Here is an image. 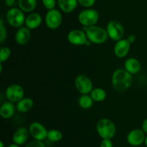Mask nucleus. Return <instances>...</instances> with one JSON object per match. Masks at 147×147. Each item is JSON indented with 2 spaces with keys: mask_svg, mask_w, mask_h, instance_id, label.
<instances>
[{
  "mask_svg": "<svg viewBox=\"0 0 147 147\" xmlns=\"http://www.w3.org/2000/svg\"><path fill=\"white\" fill-rule=\"evenodd\" d=\"M111 83L113 89L119 92H125L131 86L133 83L132 74L124 69H118L112 74Z\"/></svg>",
  "mask_w": 147,
  "mask_h": 147,
  "instance_id": "nucleus-1",
  "label": "nucleus"
},
{
  "mask_svg": "<svg viewBox=\"0 0 147 147\" xmlns=\"http://www.w3.org/2000/svg\"><path fill=\"white\" fill-rule=\"evenodd\" d=\"M96 131L102 139H111L116 135V127L111 120L103 118L97 122Z\"/></svg>",
  "mask_w": 147,
  "mask_h": 147,
  "instance_id": "nucleus-2",
  "label": "nucleus"
},
{
  "mask_svg": "<svg viewBox=\"0 0 147 147\" xmlns=\"http://www.w3.org/2000/svg\"><path fill=\"white\" fill-rule=\"evenodd\" d=\"M83 30L86 33L88 39L94 44L104 43L109 38L106 29L100 26L93 25L90 27H83Z\"/></svg>",
  "mask_w": 147,
  "mask_h": 147,
  "instance_id": "nucleus-3",
  "label": "nucleus"
},
{
  "mask_svg": "<svg viewBox=\"0 0 147 147\" xmlns=\"http://www.w3.org/2000/svg\"><path fill=\"white\" fill-rule=\"evenodd\" d=\"M99 13L95 9L88 8L82 10L78 14V20L83 27L96 25L99 20Z\"/></svg>",
  "mask_w": 147,
  "mask_h": 147,
  "instance_id": "nucleus-4",
  "label": "nucleus"
},
{
  "mask_svg": "<svg viewBox=\"0 0 147 147\" xmlns=\"http://www.w3.org/2000/svg\"><path fill=\"white\" fill-rule=\"evenodd\" d=\"M6 19L9 24L13 27L20 28L23 27V24H25V15L24 12L22 11L20 8H10L6 14Z\"/></svg>",
  "mask_w": 147,
  "mask_h": 147,
  "instance_id": "nucleus-5",
  "label": "nucleus"
},
{
  "mask_svg": "<svg viewBox=\"0 0 147 147\" xmlns=\"http://www.w3.org/2000/svg\"><path fill=\"white\" fill-rule=\"evenodd\" d=\"M109 38L113 41H119L123 39L125 30L123 24L117 20H111L107 23L106 28Z\"/></svg>",
  "mask_w": 147,
  "mask_h": 147,
  "instance_id": "nucleus-6",
  "label": "nucleus"
},
{
  "mask_svg": "<svg viewBox=\"0 0 147 147\" xmlns=\"http://www.w3.org/2000/svg\"><path fill=\"white\" fill-rule=\"evenodd\" d=\"M45 22L50 30H56L62 24L63 22V15L60 10L57 9L48 10L45 14Z\"/></svg>",
  "mask_w": 147,
  "mask_h": 147,
  "instance_id": "nucleus-7",
  "label": "nucleus"
},
{
  "mask_svg": "<svg viewBox=\"0 0 147 147\" xmlns=\"http://www.w3.org/2000/svg\"><path fill=\"white\" fill-rule=\"evenodd\" d=\"M75 86L81 95H88L93 89L91 79L85 74H80L75 79Z\"/></svg>",
  "mask_w": 147,
  "mask_h": 147,
  "instance_id": "nucleus-8",
  "label": "nucleus"
},
{
  "mask_svg": "<svg viewBox=\"0 0 147 147\" xmlns=\"http://www.w3.org/2000/svg\"><path fill=\"white\" fill-rule=\"evenodd\" d=\"M5 95L9 101L17 102L24 98V89L20 85L13 84L7 86L5 91Z\"/></svg>",
  "mask_w": 147,
  "mask_h": 147,
  "instance_id": "nucleus-9",
  "label": "nucleus"
},
{
  "mask_svg": "<svg viewBox=\"0 0 147 147\" xmlns=\"http://www.w3.org/2000/svg\"><path fill=\"white\" fill-rule=\"evenodd\" d=\"M30 134L34 140L44 141L47 138L48 131L42 124L39 122H33L30 124L29 128Z\"/></svg>",
  "mask_w": 147,
  "mask_h": 147,
  "instance_id": "nucleus-10",
  "label": "nucleus"
},
{
  "mask_svg": "<svg viewBox=\"0 0 147 147\" xmlns=\"http://www.w3.org/2000/svg\"><path fill=\"white\" fill-rule=\"evenodd\" d=\"M67 39L70 43L74 46H86L88 37L86 33L83 30L75 29L68 33Z\"/></svg>",
  "mask_w": 147,
  "mask_h": 147,
  "instance_id": "nucleus-11",
  "label": "nucleus"
},
{
  "mask_svg": "<svg viewBox=\"0 0 147 147\" xmlns=\"http://www.w3.org/2000/svg\"><path fill=\"white\" fill-rule=\"evenodd\" d=\"M146 133L142 129H133L128 133L126 140L129 145L132 146H139L145 142Z\"/></svg>",
  "mask_w": 147,
  "mask_h": 147,
  "instance_id": "nucleus-12",
  "label": "nucleus"
},
{
  "mask_svg": "<svg viewBox=\"0 0 147 147\" xmlns=\"http://www.w3.org/2000/svg\"><path fill=\"white\" fill-rule=\"evenodd\" d=\"M131 43L126 39H121L115 44L113 48V52L116 57L119 59L125 58L130 50Z\"/></svg>",
  "mask_w": 147,
  "mask_h": 147,
  "instance_id": "nucleus-13",
  "label": "nucleus"
},
{
  "mask_svg": "<svg viewBox=\"0 0 147 147\" xmlns=\"http://www.w3.org/2000/svg\"><path fill=\"white\" fill-rule=\"evenodd\" d=\"M31 37V32L27 27H21L18 28L14 35L15 42L20 46H24L27 44Z\"/></svg>",
  "mask_w": 147,
  "mask_h": 147,
  "instance_id": "nucleus-14",
  "label": "nucleus"
},
{
  "mask_svg": "<svg viewBox=\"0 0 147 147\" xmlns=\"http://www.w3.org/2000/svg\"><path fill=\"white\" fill-rule=\"evenodd\" d=\"M29 135H30V131L27 128H24V127L19 128L13 134V142L19 146L23 145L28 140Z\"/></svg>",
  "mask_w": 147,
  "mask_h": 147,
  "instance_id": "nucleus-15",
  "label": "nucleus"
},
{
  "mask_svg": "<svg viewBox=\"0 0 147 147\" xmlns=\"http://www.w3.org/2000/svg\"><path fill=\"white\" fill-rule=\"evenodd\" d=\"M42 22V16L37 12H32L26 17L25 27L31 30H34L40 27Z\"/></svg>",
  "mask_w": 147,
  "mask_h": 147,
  "instance_id": "nucleus-16",
  "label": "nucleus"
},
{
  "mask_svg": "<svg viewBox=\"0 0 147 147\" xmlns=\"http://www.w3.org/2000/svg\"><path fill=\"white\" fill-rule=\"evenodd\" d=\"M142 69V65L139 61L135 58H129L124 63V69L131 74H136Z\"/></svg>",
  "mask_w": 147,
  "mask_h": 147,
  "instance_id": "nucleus-17",
  "label": "nucleus"
},
{
  "mask_svg": "<svg viewBox=\"0 0 147 147\" xmlns=\"http://www.w3.org/2000/svg\"><path fill=\"white\" fill-rule=\"evenodd\" d=\"M59 8L64 13H71L78 4V0H57Z\"/></svg>",
  "mask_w": 147,
  "mask_h": 147,
  "instance_id": "nucleus-18",
  "label": "nucleus"
},
{
  "mask_svg": "<svg viewBox=\"0 0 147 147\" xmlns=\"http://www.w3.org/2000/svg\"><path fill=\"white\" fill-rule=\"evenodd\" d=\"M15 107L11 101H7L1 104L0 108V115L1 118L4 119H9L11 118L14 114Z\"/></svg>",
  "mask_w": 147,
  "mask_h": 147,
  "instance_id": "nucleus-19",
  "label": "nucleus"
},
{
  "mask_svg": "<svg viewBox=\"0 0 147 147\" xmlns=\"http://www.w3.org/2000/svg\"><path fill=\"white\" fill-rule=\"evenodd\" d=\"M33 105H34V101L32 100V99L24 97L17 102L16 109L20 112H27L32 108Z\"/></svg>",
  "mask_w": 147,
  "mask_h": 147,
  "instance_id": "nucleus-20",
  "label": "nucleus"
},
{
  "mask_svg": "<svg viewBox=\"0 0 147 147\" xmlns=\"http://www.w3.org/2000/svg\"><path fill=\"white\" fill-rule=\"evenodd\" d=\"M37 0H18V7L22 11L32 13L37 7Z\"/></svg>",
  "mask_w": 147,
  "mask_h": 147,
  "instance_id": "nucleus-21",
  "label": "nucleus"
},
{
  "mask_svg": "<svg viewBox=\"0 0 147 147\" xmlns=\"http://www.w3.org/2000/svg\"><path fill=\"white\" fill-rule=\"evenodd\" d=\"M90 97L92 99H93L94 102H103L105 100L107 96L106 90L103 88L97 87V88H93V90L90 93Z\"/></svg>",
  "mask_w": 147,
  "mask_h": 147,
  "instance_id": "nucleus-22",
  "label": "nucleus"
},
{
  "mask_svg": "<svg viewBox=\"0 0 147 147\" xmlns=\"http://www.w3.org/2000/svg\"><path fill=\"white\" fill-rule=\"evenodd\" d=\"M93 99L89 95H81L78 98V105L83 109H90L93 105Z\"/></svg>",
  "mask_w": 147,
  "mask_h": 147,
  "instance_id": "nucleus-23",
  "label": "nucleus"
},
{
  "mask_svg": "<svg viewBox=\"0 0 147 147\" xmlns=\"http://www.w3.org/2000/svg\"><path fill=\"white\" fill-rule=\"evenodd\" d=\"M63 138V133L57 129H51L48 131L47 133V138L52 142H57L61 141Z\"/></svg>",
  "mask_w": 147,
  "mask_h": 147,
  "instance_id": "nucleus-24",
  "label": "nucleus"
},
{
  "mask_svg": "<svg viewBox=\"0 0 147 147\" xmlns=\"http://www.w3.org/2000/svg\"><path fill=\"white\" fill-rule=\"evenodd\" d=\"M11 49L9 47H3L0 50V63L7 61L11 56Z\"/></svg>",
  "mask_w": 147,
  "mask_h": 147,
  "instance_id": "nucleus-25",
  "label": "nucleus"
},
{
  "mask_svg": "<svg viewBox=\"0 0 147 147\" xmlns=\"http://www.w3.org/2000/svg\"><path fill=\"white\" fill-rule=\"evenodd\" d=\"M0 43H3L7 39V33L6 27L4 25V22H3L2 19L0 20Z\"/></svg>",
  "mask_w": 147,
  "mask_h": 147,
  "instance_id": "nucleus-26",
  "label": "nucleus"
},
{
  "mask_svg": "<svg viewBox=\"0 0 147 147\" xmlns=\"http://www.w3.org/2000/svg\"><path fill=\"white\" fill-rule=\"evenodd\" d=\"M43 7L47 10H51L53 9H55L56 4H57V0H42Z\"/></svg>",
  "mask_w": 147,
  "mask_h": 147,
  "instance_id": "nucleus-27",
  "label": "nucleus"
},
{
  "mask_svg": "<svg viewBox=\"0 0 147 147\" xmlns=\"http://www.w3.org/2000/svg\"><path fill=\"white\" fill-rule=\"evenodd\" d=\"M78 4L86 9L91 8L96 4V0H78Z\"/></svg>",
  "mask_w": 147,
  "mask_h": 147,
  "instance_id": "nucleus-28",
  "label": "nucleus"
},
{
  "mask_svg": "<svg viewBox=\"0 0 147 147\" xmlns=\"http://www.w3.org/2000/svg\"><path fill=\"white\" fill-rule=\"evenodd\" d=\"M25 147H46V146L42 141L34 140L28 143Z\"/></svg>",
  "mask_w": 147,
  "mask_h": 147,
  "instance_id": "nucleus-29",
  "label": "nucleus"
},
{
  "mask_svg": "<svg viewBox=\"0 0 147 147\" xmlns=\"http://www.w3.org/2000/svg\"><path fill=\"white\" fill-rule=\"evenodd\" d=\"M100 147H113L111 139H102Z\"/></svg>",
  "mask_w": 147,
  "mask_h": 147,
  "instance_id": "nucleus-30",
  "label": "nucleus"
},
{
  "mask_svg": "<svg viewBox=\"0 0 147 147\" xmlns=\"http://www.w3.org/2000/svg\"><path fill=\"white\" fill-rule=\"evenodd\" d=\"M136 36L134 35V34H131L129 35V36L127 37V38H126V40H128V41L129 42V43H131V44H132V43H134L135 42V40H136Z\"/></svg>",
  "mask_w": 147,
  "mask_h": 147,
  "instance_id": "nucleus-31",
  "label": "nucleus"
},
{
  "mask_svg": "<svg viewBox=\"0 0 147 147\" xmlns=\"http://www.w3.org/2000/svg\"><path fill=\"white\" fill-rule=\"evenodd\" d=\"M142 129L143 130L145 133L147 134V118L144 120L143 122H142Z\"/></svg>",
  "mask_w": 147,
  "mask_h": 147,
  "instance_id": "nucleus-32",
  "label": "nucleus"
},
{
  "mask_svg": "<svg viewBox=\"0 0 147 147\" xmlns=\"http://www.w3.org/2000/svg\"><path fill=\"white\" fill-rule=\"evenodd\" d=\"M14 3H15V0H5L6 5L11 7V8L14 6Z\"/></svg>",
  "mask_w": 147,
  "mask_h": 147,
  "instance_id": "nucleus-33",
  "label": "nucleus"
},
{
  "mask_svg": "<svg viewBox=\"0 0 147 147\" xmlns=\"http://www.w3.org/2000/svg\"><path fill=\"white\" fill-rule=\"evenodd\" d=\"M8 147H20V146L17 145V144H14V143H13V144H10Z\"/></svg>",
  "mask_w": 147,
  "mask_h": 147,
  "instance_id": "nucleus-34",
  "label": "nucleus"
},
{
  "mask_svg": "<svg viewBox=\"0 0 147 147\" xmlns=\"http://www.w3.org/2000/svg\"><path fill=\"white\" fill-rule=\"evenodd\" d=\"M0 147H4V144L3 141H0Z\"/></svg>",
  "mask_w": 147,
  "mask_h": 147,
  "instance_id": "nucleus-35",
  "label": "nucleus"
},
{
  "mask_svg": "<svg viewBox=\"0 0 147 147\" xmlns=\"http://www.w3.org/2000/svg\"><path fill=\"white\" fill-rule=\"evenodd\" d=\"M144 144H145V146H146L147 147V135H146V139H145Z\"/></svg>",
  "mask_w": 147,
  "mask_h": 147,
  "instance_id": "nucleus-36",
  "label": "nucleus"
}]
</instances>
